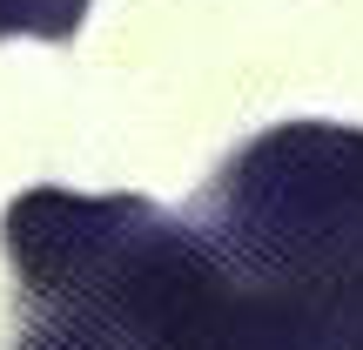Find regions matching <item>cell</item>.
Listing matches in <instances>:
<instances>
[{"label":"cell","instance_id":"cell-2","mask_svg":"<svg viewBox=\"0 0 363 350\" xmlns=\"http://www.w3.org/2000/svg\"><path fill=\"white\" fill-rule=\"evenodd\" d=\"M13 350H283L189 216H142L74 283L27 297Z\"/></svg>","mask_w":363,"mask_h":350},{"label":"cell","instance_id":"cell-3","mask_svg":"<svg viewBox=\"0 0 363 350\" xmlns=\"http://www.w3.org/2000/svg\"><path fill=\"white\" fill-rule=\"evenodd\" d=\"M88 0H0V34H40V40H61L81 27Z\"/></svg>","mask_w":363,"mask_h":350},{"label":"cell","instance_id":"cell-1","mask_svg":"<svg viewBox=\"0 0 363 350\" xmlns=\"http://www.w3.org/2000/svg\"><path fill=\"white\" fill-rule=\"evenodd\" d=\"M189 222L283 350H363V128L283 121L256 135Z\"/></svg>","mask_w":363,"mask_h":350}]
</instances>
